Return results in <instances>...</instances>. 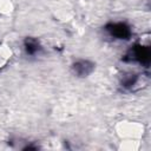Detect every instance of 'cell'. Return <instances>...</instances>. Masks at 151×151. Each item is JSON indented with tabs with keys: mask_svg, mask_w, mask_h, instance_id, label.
<instances>
[{
	"mask_svg": "<svg viewBox=\"0 0 151 151\" xmlns=\"http://www.w3.org/2000/svg\"><path fill=\"white\" fill-rule=\"evenodd\" d=\"M9 58H11V50H8V47L5 45H0V68H2L7 64Z\"/></svg>",
	"mask_w": 151,
	"mask_h": 151,
	"instance_id": "cell-5",
	"label": "cell"
},
{
	"mask_svg": "<svg viewBox=\"0 0 151 151\" xmlns=\"http://www.w3.org/2000/svg\"><path fill=\"white\" fill-rule=\"evenodd\" d=\"M105 29L114 39H129L131 37V28L125 22H110L105 26Z\"/></svg>",
	"mask_w": 151,
	"mask_h": 151,
	"instance_id": "cell-2",
	"label": "cell"
},
{
	"mask_svg": "<svg viewBox=\"0 0 151 151\" xmlns=\"http://www.w3.org/2000/svg\"><path fill=\"white\" fill-rule=\"evenodd\" d=\"M150 50L147 46L144 45H134L131 47L126 54L123 57L124 61H137L143 65H149L150 63Z\"/></svg>",
	"mask_w": 151,
	"mask_h": 151,
	"instance_id": "cell-1",
	"label": "cell"
},
{
	"mask_svg": "<svg viewBox=\"0 0 151 151\" xmlns=\"http://www.w3.org/2000/svg\"><path fill=\"white\" fill-rule=\"evenodd\" d=\"M24 48L26 54L28 55H35L41 51V45L39 42V40L37 38H32V37H27L24 40Z\"/></svg>",
	"mask_w": 151,
	"mask_h": 151,
	"instance_id": "cell-4",
	"label": "cell"
},
{
	"mask_svg": "<svg viewBox=\"0 0 151 151\" xmlns=\"http://www.w3.org/2000/svg\"><path fill=\"white\" fill-rule=\"evenodd\" d=\"M94 70V64L90 60H85V59H80L77 60L76 63H73L72 65V71L77 77H87L88 74L92 73V71Z\"/></svg>",
	"mask_w": 151,
	"mask_h": 151,
	"instance_id": "cell-3",
	"label": "cell"
}]
</instances>
